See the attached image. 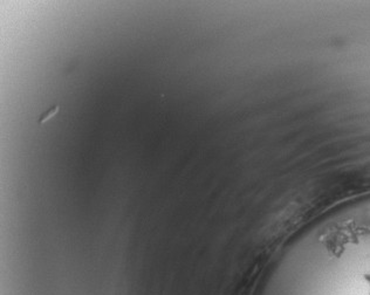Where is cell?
<instances>
[{
    "instance_id": "6da1fadb",
    "label": "cell",
    "mask_w": 370,
    "mask_h": 295,
    "mask_svg": "<svg viewBox=\"0 0 370 295\" xmlns=\"http://www.w3.org/2000/svg\"><path fill=\"white\" fill-rule=\"evenodd\" d=\"M56 111H57V107L50 108L49 110L46 112V114H43V115L41 116V120H40V123H41V122H45V121H47V120H49L50 117H52V116H53L54 114H55Z\"/></svg>"
}]
</instances>
